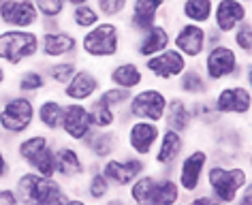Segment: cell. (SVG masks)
Returning <instances> with one entry per match:
<instances>
[{"label": "cell", "instance_id": "cell-48", "mask_svg": "<svg viewBox=\"0 0 252 205\" xmlns=\"http://www.w3.org/2000/svg\"><path fill=\"white\" fill-rule=\"evenodd\" d=\"M9 82H11V71L2 64V62H0V94H2V92H7Z\"/></svg>", "mask_w": 252, "mask_h": 205}, {"label": "cell", "instance_id": "cell-49", "mask_svg": "<svg viewBox=\"0 0 252 205\" xmlns=\"http://www.w3.org/2000/svg\"><path fill=\"white\" fill-rule=\"evenodd\" d=\"M244 86H252V62L250 60H244V68H242V79H239Z\"/></svg>", "mask_w": 252, "mask_h": 205}, {"label": "cell", "instance_id": "cell-11", "mask_svg": "<svg viewBox=\"0 0 252 205\" xmlns=\"http://www.w3.org/2000/svg\"><path fill=\"white\" fill-rule=\"evenodd\" d=\"M98 167L116 192H124L137 177L150 171V163L146 158H139L128 152H120L116 156L98 163Z\"/></svg>", "mask_w": 252, "mask_h": 205}, {"label": "cell", "instance_id": "cell-19", "mask_svg": "<svg viewBox=\"0 0 252 205\" xmlns=\"http://www.w3.org/2000/svg\"><path fill=\"white\" fill-rule=\"evenodd\" d=\"M171 47V24L160 22L156 26L143 30L141 34H135L128 39V49L135 60H148L152 56L165 52Z\"/></svg>", "mask_w": 252, "mask_h": 205}, {"label": "cell", "instance_id": "cell-24", "mask_svg": "<svg viewBox=\"0 0 252 205\" xmlns=\"http://www.w3.org/2000/svg\"><path fill=\"white\" fill-rule=\"evenodd\" d=\"M246 20H250V4H244L239 0H216L212 9L210 28L229 39V34Z\"/></svg>", "mask_w": 252, "mask_h": 205}, {"label": "cell", "instance_id": "cell-29", "mask_svg": "<svg viewBox=\"0 0 252 205\" xmlns=\"http://www.w3.org/2000/svg\"><path fill=\"white\" fill-rule=\"evenodd\" d=\"M212 86L201 73L199 64H188L186 71L173 82V92L180 96L188 98V101H197V98H207L212 94Z\"/></svg>", "mask_w": 252, "mask_h": 205}, {"label": "cell", "instance_id": "cell-13", "mask_svg": "<svg viewBox=\"0 0 252 205\" xmlns=\"http://www.w3.org/2000/svg\"><path fill=\"white\" fill-rule=\"evenodd\" d=\"M105 77L103 71L94 64L81 62L79 68L75 71V75L68 79V84L64 88L58 90V96L64 103H90L96 98V94L103 90Z\"/></svg>", "mask_w": 252, "mask_h": 205}, {"label": "cell", "instance_id": "cell-2", "mask_svg": "<svg viewBox=\"0 0 252 205\" xmlns=\"http://www.w3.org/2000/svg\"><path fill=\"white\" fill-rule=\"evenodd\" d=\"M250 184V171L244 163L210 160L203 179V190L222 205H233L242 188Z\"/></svg>", "mask_w": 252, "mask_h": 205}, {"label": "cell", "instance_id": "cell-36", "mask_svg": "<svg viewBox=\"0 0 252 205\" xmlns=\"http://www.w3.org/2000/svg\"><path fill=\"white\" fill-rule=\"evenodd\" d=\"M88 111H90V120H92V128L94 130L118 128V124H120V114L118 111L105 107V105H100L98 101L88 103Z\"/></svg>", "mask_w": 252, "mask_h": 205}, {"label": "cell", "instance_id": "cell-22", "mask_svg": "<svg viewBox=\"0 0 252 205\" xmlns=\"http://www.w3.org/2000/svg\"><path fill=\"white\" fill-rule=\"evenodd\" d=\"M79 147L84 150L90 163H103V160L122 152V133H120V128L92 130L79 144Z\"/></svg>", "mask_w": 252, "mask_h": 205}, {"label": "cell", "instance_id": "cell-55", "mask_svg": "<svg viewBox=\"0 0 252 205\" xmlns=\"http://www.w3.org/2000/svg\"><path fill=\"white\" fill-rule=\"evenodd\" d=\"M2 2H4V0H0V7H2Z\"/></svg>", "mask_w": 252, "mask_h": 205}, {"label": "cell", "instance_id": "cell-12", "mask_svg": "<svg viewBox=\"0 0 252 205\" xmlns=\"http://www.w3.org/2000/svg\"><path fill=\"white\" fill-rule=\"evenodd\" d=\"M216 114L222 117H248L252 111V90L242 82H229L216 86L210 94Z\"/></svg>", "mask_w": 252, "mask_h": 205}, {"label": "cell", "instance_id": "cell-47", "mask_svg": "<svg viewBox=\"0 0 252 205\" xmlns=\"http://www.w3.org/2000/svg\"><path fill=\"white\" fill-rule=\"evenodd\" d=\"M98 205H130V201L126 199L124 192H113L109 199H105V201L98 203Z\"/></svg>", "mask_w": 252, "mask_h": 205}, {"label": "cell", "instance_id": "cell-23", "mask_svg": "<svg viewBox=\"0 0 252 205\" xmlns=\"http://www.w3.org/2000/svg\"><path fill=\"white\" fill-rule=\"evenodd\" d=\"M41 15L32 0H4L0 7V28L36 30Z\"/></svg>", "mask_w": 252, "mask_h": 205}, {"label": "cell", "instance_id": "cell-43", "mask_svg": "<svg viewBox=\"0 0 252 205\" xmlns=\"http://www.w3.org/2000/svg\"><path fill=\"white\" fill-rule=\"evenodd\" d=\"M64 28V17H41L39 32H56V30Z\"/></svg>", "mask_w": 252, "mask_h": 205}, {"label": "cell", "instance_id": "cell-32", "mask_svg": "<svg viewBox=\"0 0 252 205\" xmlns=\"http://www.w3.org/2000/svg\"><path fill=\"white\" fill-rule=\"evenodd\" d=\"M214 2H216V0H178V2L173 4L175 20L188 22V24H199V26H210Z\"/></svg>", "mask_w": 252, "mask_h": 205}, {"label": "cell", "instance_id": "cell-40", "mask_svg": "<svg viewBox=\"0 0 252 205\" xmlns=\"http://www.w3.org/2000/svg\"><path fill=\"white\" fill-rule=\"evenodd\" d=\"M28 171L39 173L41 177H56V144L49 146L47 150L30 165Z\"/></svg>", "mask_w": 252, "mask_h": 205}, {"label": "cell", "instance_id": "cell-15", "mask_svg": "<svg viewBox=\"0 0 252 205\" xmlns=\"http://www.w3.org/2000/svg\"><path fill=\"white\" fill-rule=\"evenodd\" d=\"M162 124L146 122V120H133L128 122L124 128H120L122 133V147L128 154H135L139 158H152L156 150V144L160 139Z\"/></svg>", "mask_w": 252, "mask_h": 205}, {"label": "cell", "instance_id": "cell-52", "mask_svg": "<svg viewBox=\"0 0 252 205\" xmlns=\"http://www.w3.org/2000/svg\"><path fill=\"white\" fill-rule=\"evenodd\" d=\"M94 0H66L68 7H79V4H92Z\"/></svg>", "mask_w": 252, "mask_h": 205}, {"label": "cell", "instance_id": "cell-27", "mask_svg": "<svg viewBox=\"0 0 252 205\" xmlns=\"http://www.w3.org/2000/svg\"><path fill=\"white\" fill-rule=\"evenodd\" d=\"M54 144H56V139L52 135L34 128L32 133H28V135H24L20 139L13 141V150H11V154H13L15 165H20L22 169H30V165Z\"/></svg>", "mask_w": 252, "mask_h": 205}, {"label": "cell", "instance_id": "cell-18", "mask_svg": "<svg viewBox=\"0 0 252 205\" xmlns=\"http://www.w3.org/2000/svg\"><path fill=\"white\" fill-rule=\"evenodd\" d=\"M39 34H41L39 62L79 58V34H75L66 26L56 30V32H39Z\"/></svg>", "mask_w": 252, "mask_h": 205}, {"label": "cell", "instance_id": "cell-10", "mask_svg": "<svg viewBox=\"0 0 252 205\" xmlns=\"http://www.w3.org/2000/svg\"><path fill=\"white\" fill-rule=\"evenodd\" d=\"M210 160H212V152L201 146L186 150L184 156L178 160L173 171V179L178 182L184 199L203 190V179H205V171Z\"/></svg>", "mask_w": 252, "mask_h": 205}, {"label": "cell", "instance_id": "cell-17", "mask_svg": "<svg viewBox=\"0 0 252 205\" xmlns=\"http://www.w3.org/2000/svg\"><path fill=\"white\" fill-rule=\"evenodd\" d=\"M186 150H188L186 135H180L171 128H162L160 139H158L156 150L152 154V165L158 169L156 173H160V176H173L175 165H178V160L184 156Z\"/></svg>", "mask_w": 252, "mask_h": 205}, {"label": "cell", "instance_id": "cell-31", "mask_svg": "<svg viewBox=\"0 0 252 205\" xmlns=\"http://www.w3.org/2000/svg\"><path fill=\"white\" fill-rule=\"evenodd\" d=\"M113 192L116 190L111 188V184L107 182V177L100 173L98 163H90L86 177L81 179V184H79L77 195L84 197L90 205H98V203H103L105 199H109Z\"/></svg>", "mask_w": 252, "mask_h": 205}, {"label": "cell", "instance_id": "cell-30", "mask_svg": "<svg viewBox=\"0 0 252 205\" xmlns=\"http://www.w3.org/2000/svg\"><path fill=\"white\" fill-rule=\"evenodd\" d=\"M13 92L30 96V98H39L45 94V92H49V84L45 79V73H43V68H41V62L28 64V66L20 68V71H15Z\"/></svg>", "mask_w": 252, "mask_h": 205}, {"label": "cell", "instance_id": "cell-25", "mask_svg": "<svg viewBox=\"0 0 252 205\" xmlns=\"http://www.w3.org/2000/svg\"><path fill=\"white\" fill-rule=\"evenodd\" d=\"M92 130L94 128H92L88 105L86 103H66L64 116H62V124H60V135L64 137V141L79 146Z\"/></svg>", "mask_w": 252, "mask_h": 205}, {"label": "cell", "instance_id": "cell-54", "mask_svg": "<svg viewBox=\"0 0 252 205\" xmlns=\"http://www.w3.org/2000/svg\"><path fill=\"white\" fill-rule=\"evenodd\" d=\"M175 205H188V203L184 201V199H182V201H180V203H175Z\"/></svg>", "mask_w": 252, "mask_h": 205}, {"label": "cell", "instance_id": "cell-28", "mask_svg": "<svg viewBox=\"0 0 252 205\" xmlns=\"http://www.w3.org/2000/svg\"><path fill=\"white\" fill-rule=\"evenodd\" d=\"M162 128H171L180 135H188L194 128V120L190 114V101L175 92H169V101L162 117Z\"/></svg>", "mask_w": 252, "mask_h": 205}, {"label": "cell", "instance_id": "cell-3", "mask_svg": "<svg viewBox=\"0 0 252 205\" xmlns=\"http://www.w3.org/2000/svg\"><path fill=\"white\" fill-rule=\"evenodd\" d=\"M13 190L20 205H64L71 190L56 177H41L39 173L22 169L13 176Z\"/></svg>", "mask_w": 252, "mask_h": 205}, {"label": "cell", "instance_id": "cell-35", "mask_svg": "<svg viewBox=\"0 0 252 205\" xmlns=\"http://www.w3.org/2000/svg\"><path fill=\"white\" fill-rule=\"evenodd\" d=\"M190 114H192L194 126L199 124V126H203L207 130L216 128L220 122H224L222 117L216 114V109H214L210 96H207V98H197V101H190Z\"/></svg>", "mask_w": 252, "mask_h": 205}, {"label": "cell", "instance_id": "cell-34", "mask_svg": "<svg viewBox=\"0 0 252 205\" xmlns=\"http://www.w3.org/2000/svg\"><path fill=\"white\" fill-rule=\"evenodd\" d=\"M100 20L103 17H100L94 4H79V7H68L64 15V26L68 30H73L75 34H84L86 30L96 26Z\"/></svg>", "mask_w": 252, "mask_h": 205}, {"label": "cell", "instance_id": "cell-53", "mask_svg": "<svg viewBox=\"0 0 252 205\" xmlns=\"http://www.w3.org/2000/svg\"><path fill=\"white\" fill-rule=\"evenodd\" d=\"M239 2H244V4H250V2H252V0H239Z\"/></svg>", "mask_w": 252, "mask_h": 205}, {"label": "cell", "instance_id": "cell-26", "mask_svg": "<svg viewBox=\"0 0 252 205\" xmlns=\"http://www.w3.org/2000/svg\"><path fill=\"white\" fill-rule=\"evenodd\" d=\"M64 101L58 96V92H45L43 96L36 98V107H34V122L36 128L43 130L47 135H58L60 133V124L62 116H64Z\"/></svg>", "mask_w": 252, "mask_h": 205}, {"label": "cell", "instance_id": "cell-42", "mask_svg": "<svg viewBox=\"0 0 252 205\" xmlns=\"http://www.w3.org/2000/svg\"><path fill=\"white\" fill-rule=\"evenodd\" d=\"M13 176H15L13 154H11L9 146L4 144V141H0V186H4Z\"/></svg>", "mask_w": 252, "mask_h": 205}, {"label": "cell", "instance_id": "cell-20", "mask_svg": "<svg viewBox=\"0 0 252 205\" xmlns=\"http://www.w3.org/2000/svg\"><path fill=\"white\" fill-rule=\"evenodd\" d=\"M188 64H190V62L173 47H169L165 52H160V54H156L152 58L141 62L143 71H146V77L154 79V82H158V84H173L175 79L186 71Z\"/></svg>", "mask_w": 252, "mask_h": 205}, {"label": "cell", "instance_id": "cell-21", "mask_svg": "<svg viewBox=\"0 0 252 205\" xmlns=\"http://www.w3.org/2000/svg\"><path fill=\"white\" fill-rule=\"evenodd\" d=\"M103 77L107 86H116L126 92H135L148 84L146 71H143L141 62L135 58H118L103 71Z\"/></svg>", "mask_w": 252, "mask_h": 205}, {"label": "cell", "instance_id": "cell-50", "mask_svg": "<svg viewBox=\"0 0 252 205\" xmlns=\"http://www.w3.org/2000/svg\"><path fill=\"white\" fill-rule=\"evenodd\" d=\"M222 41H226L222 34L207 26V47H214V45H218V43H222Z\"/></svg>", "mask_w": 252, "mask_h": 205}, {"label": "cell", "instance_id": "cell-44", "mask_svg": "<svg viewBox=\"0 0 252 205\" xmlns=\"http://www.w3.org/2000/svg\"><path fill=\"white\" fill-rule=\"evenodd\" d=\"M184 201L188 203V205H222V203H218L214 197H210L205 190H201V192H197V195H190V197H186Z\"/></svg>", "mask_w": 252, "mask_h": 205}, {"label": "cell", "instance_id": "cell-16", "mask_svg": "<svg viewBox=\"0 0 252 205\" xmlns=\"http://www.w3.org/2000/svg\"><path fill=\"white\" fill-rule=\"evenodd\" d=\"M171 47L178 49L190 64H197L207 49V26L188 24V22H173Z\"/></svg>", "mask_w": 252, "mask_h": 205}, {"label": "cell", "instance_id": "cell-7", "mask_svg": "<svg viewBox=\"0 0 252 205\" xmlns=\"http://www.w3.org/2000/svg\"><path fill=\"white\" fill-rule=\"evenodd\" d=\"M169 101V90L162 86H152L146 84L139 90H135L130 94L126 107L120 111V124L118 128H124L128 122L133 120H146L154 124H162Z\"/></svg>", "mask_w": 252, "mask_h": 205}, {"label": "cell", "instance_id": "cell-51", "mask_svg": "<svg viewBox=\"0 0 252 205\" xmlns=\"http://www.w3.org/2000/svg\"><path fill=\"white\" fill-rule=\"evenodd\" d=\"M64 205H90V203H88L84 197H79V195H73V192H71V197H68V201H66Z\"/></svg>", "mask_w": 252, "mask_h": 205}, {"label": "cell", "instance_id": "cell-9", "mask_svg": "<svg viewBox=\"0 0 252 205\" xmlns=\"http://www.w3.org/2000/svg\"><path fill=\"white\" fill-rule=\"evenodd\" d=\"M160 22H178L171 0H130L122 26L130 39V36L141 34L143 30L152 28Z\"/></svg>", "mask_w": 252, "mask_h": 205}, {"label": "cell", "instance_id": "cell-14", "mask_svg": "<svg viewBox=\"0 0 252 205\" xmlns=\"http://www.w3.org/2000/svg\"><path fill=\"white\" fill-rule=\"evenodd\" d=\"M88 167H90V160L86 158L79 146L56 139V179H60L68 190H73L75 186L79 188L81 179L88 173Z\"/></svg>", "mask_w": 252, "mask_h": 205}, {"label": "cell", "instance_id": "cell-39", "mask_svg": "<svg viewBox=\"0 0 252 205\" xmlns=\"http://www.w3.org/2000/svg\"><path fill=\"white\" fill-rule=\"evenodd\" d=\"M130 0H94V7L100 13L103 20H113V22H122L126 15Z\"/></svg>", "mask_w": 252, "mask_h": 205}, {"label": "cell", "instance_id": "cell-4", "mask_svg": "<svg viewBox=\"0 0 252 205\" xmlns=\"http://www.w3.org/2000/svg\"><path fill=\"white\" fill-rule=\"evenodd\" d=\"M124 195L130 205H175L184 199L173 176H160L156 171L139 176L124 190Z\"/></svg>", "mask_w": 252, "mask_h": 205}, {"label": "cell", "instance_id": "cell-8", "mask_svg": "<svg viewBox=\"0 0 252 205\" xmlns=\"http://www.w3.org/2000/svg\"><path fill=\"white\" fill-rule=\"evenodd\" d=\"M197 64L212 88H216V86H222L229 82H239V79H242L244 58L229 43L222 41L214 47H207L203 58H201Z\"/></svg>", "mask_w": 252, "mask_h": 205}, {"label": "cell", "instance_id": "cell-1", "mask_svg": "<svg viewBox=\"0 0 252 205\" xmlns=\"http://www.w3.org/2000/svg\"><path fill=\"white\" fill-rule=\"evenodd\" d=\"M124 47H128V34L122 22L100 20L94 28L79 34V60L94 66L122 58Z\"/></svg>", "mask_w": 252, "mask_h": 205}, {"label": "cell", "instance_id": "cell-33", "mask_svg": "<svg viewBox=\"0 0 252 205\" xmlns=\"http://www.w3.org/2000/svg\"><path fill=\"white\" fill-rule=\"evenodd\" d=\"M81 60H54V62H41V68L45 73V79L49 84V90H60L68 84V79L75 75V71L79 68Z\"/></svg>", "mask_w": 252, "mask_h": 205}, {"label": "cell", "instance_id": "cell-45", "mask_svg": "<svg viewBox=\"0 0 252 205\" xmlns=\"http://www.w3.org/2000/svg\"><path fill=\"white\" fill-rule=\"evenodd\" d=\"M0 205H20V199H17L13 186H0Z\"/></svg>", "mask_w": 252, "mask_h": 205}, {"label": "cell", "instance_id": "cell-6", "mask_svg": "<svg viewBox=\"0 0 252 205\" xmlns=\"http://www.w3.org/2000/svg\"><path fill=\"white\" fill-rule=\"evenodd\" d=\"M41 34L39 30L0 28V62L9 71H20L39 62Z\"/></svg>", "mask_w": 252, "mask_h": 205}, {"label": "cell", "instance_id": "cell-38", "mask_svg": "<svg viewBox=\"0 0 252 205\" xmlns=\"http://www.w3.org/2000/svg\"><path fill=\"white\" fill-rule=\"evenodd\" d=\"M130 94H133V92H126L122 88H116V86H103V90L98 92L94 101H98L100 105H105V107H109V109L120 114V111L126 107Z\"/></svg>", "mask_w": 252, "mask_h": 205}, {"label": "cell", "instance_id": "cell-46", "mask_svg": "<svg viewBox=\"0 0 252 205\" xmlns=\"http://www.w3.org/2000/svg\"><path fill=\"white\" fill-rule=\"evenodd\" d=\"M233 205H252V184H248L246 188H242V192L237 195L235 203Z\"/></svg>", "mask_w": 252, "mask_h": 205}, {"label": "cell", "instance_id": "cell-37", "mask_svg": "<svg viewBox=\"0 0 252 205\" xmlns=\"http://www.w3.org/2000/svg\"><path fill=\"white\" fill-rule=\"evenodd\" d=\"M226 43H229L244 60H250V56H252V20H246L244 24H239L229 34Z\"/></svg>", "mask_w": 252, "mask_h": 205}, {"label": "cell", "instance_id": "cell-41", "mask_svg": "<svg viewBox=\"0 0 252 205\" xmlns=\"http://www.w3.org/2000/svg\"><path fill=\"white\" fill-rule=\"evenodd\" d=\"M41 17H64L68 11L66 0H32Z\"/></svg>", "mask_w": 252, "mask_h": 205}, {"label": "cell", "instance_id": "cell-5", "mask_svg": "<svg viewBox=\"0 0 252 205\" xmlns=\"http://www.w3.org/2000/svg\"><path fill=\"white\" fill-rule=\"evenodd\" d=\"M36 98L17 94V92H2L0 94V133L7 141L32 133L36 128L34 122Z\"/></svg>", "mask_w": 252, "mask_h": 205}]
</instances>
